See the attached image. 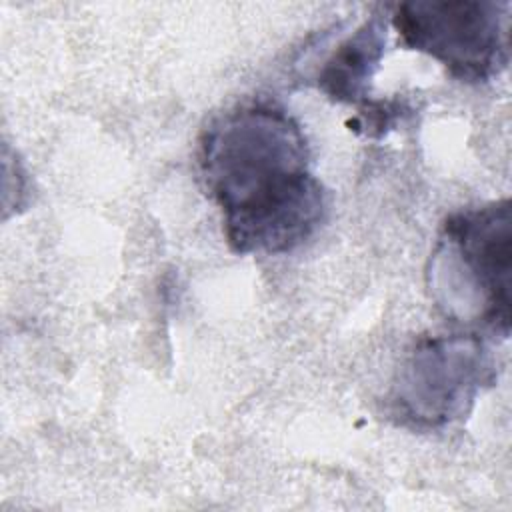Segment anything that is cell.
I'll return each mask as SVG.
<instances>
[{
	"label": "cell",
	"instance_id": "cell-1",
	"mask_svg": "<svg viewBox=\"0 0 512 512\" xmlns=\"http://www.w3.org/2000/svg\"><path fill=\"white\" fill-rule=\"evenodd\" d=\"M198 168L236 254L290 252L324 222L308 140L276 100L246 98L214 116L198 140Z\"/></svg>",
	"mask_w": 512,
	"mask_h": 512
},
{
	"label": "cell",
	"instance_id": "cell-2",
	"mask_svg": "<svg viewBox=\"0 0 512 512\" xmlns=\"http://www.w3.org/2000/svg\"><path fill=\"white\" fill-rule=\"evenodd\" d=\"M510 280V198L446 216L426 268V282L436 308L454 322L508 338Z\"/></svg>",
	"mask_w": 512,
	"mask_h": 512
},
{
	"label": "cell",
	"instance_id": "cell-3",
	"mask_svg": "<svg viewBox=\"0 0 512 512\" xmlns=\"http://www.w3.org/2000/svg\"><path fill=\"white\" fill-rule=\"evenodd\" d=\"M496 380V364L478 334L418 340L396 370L388 410L412 430H440L462 420Z\"/></svg>",
	"mask_w": 512,
	"mask_h": 512
},
{
	"label": "cell",
	"instance_id": "cell-4",
	"mask_svg": "<svg viewBox=\"0 0 512 512\" xmlns=\"http://www.w3.org/2000/svg\"><path fill=\"white\" fill-rule=\"evenodd\" d=\"M392 26L406 48L428 54L460 82H488L508 66V2L410 0L396 4Z\"/></svg>",
	"mask_w": 512,
	"mask_h": 512
},
{
	"label": "cell",
	"instance_id": "cell-5",
	"mask_svg": "<svg viewBox=\"0 0 512 512\" xmlns=\"http://www.w3.org/2000/svg\"><path fill=\"white\" fill-rule=\"evenodd\" d=\"M386 38L388 22L382 12H374L338 44L318 70V90L340 104L366 102L370 82L384 56Z\"/></svg>",
	"mask_w": 512,
	"mask_h": 512
},
{
	"label": "cell",
	"instance_id": "cell-6",
	"mask_svg": "<svg viewBox=\"0 0 512 512\" xmlns=\"http://www.w3.org/2000/svg\"><path fill=\"white\" fill-rule=\"evenodd\" d=\"M362 110L358 118L352 122L354 130H360L370 138H382L406 112H410L408 104L402 100H376L362 102Z\"/></svg>",
	"mask_w": 512,
	"mask_h": 512
}]
</instances>
